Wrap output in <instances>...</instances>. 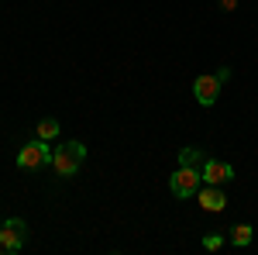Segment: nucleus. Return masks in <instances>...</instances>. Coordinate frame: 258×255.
Here are the masks:
<instances>
[{"mask_svg": "<svg viewBox=\"0 0 258 255\" xmlns=\"http://www.w3.org/2000/svg\"><path fill=\"white\" fill-rule=\"evenodd\" d=\"M197 200L203 211H210V214H220L224 207H227V196H224V190L220 186H210V183H203L197 190Z\"/></svg>", "mask_w": 258, "mask_h": 255, "instance_id": "0eeeda50", "label": "nucleus"}, {"mask_svg": "<svg viewBox=\"0 0 258 255\" xmlns=\"http://www.w3.org/2000/svg\"><path fill=\"white\" fill-rule=\"evenodd\" d=\"M200 183H203V169H193V166H179L172 179H169V190L176 196H197Z\"/></svg>", "mask_w": 258, "mask_h": 255, "instance_id": "20e7f679", "label": "nucleus"}, {"mask_svg": "<svg viewBox=\"0 0 258 255\" xmlns=\"http://www.w3.org/2000/svg\"><path fill=\"white\" fill-rule=\"evenodd\" d=\"M231 79V66H220L217 73H203V76L193 79V97H197V104H203V107H214L220 97V86Z\"/></svg>", "mask_w": 258, "mask_h": 255, "instance_id": "f257e3e1", "label": "nucleus"}, {"mask_svg": "<svg viewBox=\"0 0 258 255\" xmlns=\"http://www.w3.org/2000/svg\"><path fill=\"white\" fill-rule=\"evenodd\" d=\"M48 162H52V148L45 145V138L28 141V145L18 152V166L21 169H41V166H48Z\"/></svg>", "mask_w": 258, "mask_h": 255, "instance_id": "39448f33", "label": "nucleus"}, {"mask_svg": "<svg viewBox=\"0 0 258 255\" xmlns=\"http://www.w3.org/2000/svg\"><path fill=\"white\" fill-rule=\"evenodd\" d=\"M55 135H59V121H55V118H45V121H38V138L52 141Z\"/></svg>", "mask_w": 258, "mask_h": 255, "instance_id": "9d476101", "label": "nucleus"}, {"mask_svg": "<svg viewBox=\"0 0 258 255\" xmlns=\"http://www.w3.org/2000/svg\"><path fill=\"white\" fill-rule=\"evenodd\" d=\"M220 245H224V238H220V235H207V238H203V248H207V252H217Z\"/></svg>", "mask_w": 258, "mask_h": 255, "instance_id": "9b49d317", "label": "nucleus"}, {"mask_svg": "<svg viewBox=\"0 0 258 255\" xmlns=\"http://www.w3.org/2000/svg\"><path fill=\"white\" fill-rule=\"evenodd\" d=\"M227 179H234L231 162H224V159H207V162H203V183H210V186H224Z\"/></svg>", "mask_w": 258, "mask_h": 255, "instance_id": "423d86ee", "label": "nucleus"}, {"mask_svg": "<svg viewBox=\"0 0 258 255\" xmlns=\"http://www.w3.org/2000/svg\"><path fill=\"white\" fill-rule=\"evenodd\" d=\"M220 7H224V11H234V7H238V0H220Z\"/></svg>", "mask_w": 258, "mask_h": 255, "instance_id": "f8f14e48", "label": "nucleus"}, {"mask_svg": "<svg viewBox=\"0 0 258 255\" xmlns=\"http://www.w3.org/2000/svg\"><path fill=\"white\" fill-rule=\"evenodd\" d=\"M203 162H207V156H203V148H197V145H189V148H182V152H179V166L203 169Z\"/></svg>", "mask_w": 258, "mask_h": 255, "instance_id": "6e6552de", "label": "nucleus"}, {"mask_svg": "<svg viewBox=\"0 0 258 255\" xmlns=\"http://www.w3.org/2000/svg\"><path fill=\"white\" fill-rule=\"evenodd\" d=\"M24 241H28V224L21 217L0 221V252H21Z\"/></svg>", "mask_w": 258, "mask_h": 255, "instance_id": "7ed1b4c3", "label": "nucleus"}, {"mask_svg": "<svg viewBox=\"0 0 258 255\" xmlns=\"http://www.w3.org/2000/svg\"><path fill=\"white\" fill-rule=\"evenodd\" d=\"M83 159H86V145L83 141H66L59 148H52V169L59 173V176H76L83 166Z\"/></svg>", "mask_w": 258, "mask_h": 255, "instance_id": "f03ea898", "label": "nucleus"}, {"mask_svg": "<svg viewBox=\"0 0 258 255\" xmlns=\"http://www.w3.org/2000/svg\"><path fill=\"white\" fill-rule=\"evenodd\" d=\"M231 245H238V248L251 245V224H238V228H231Z\"/></svg>", "mask_w": 258, "mask_h": 255, "instance_id": "1a4fd4ad", "label": "nucleus"}]
</instances>
